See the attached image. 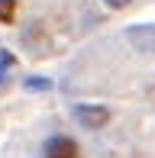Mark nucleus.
Instances as JSON below:
<instances>
[{"instance_id":"423d86ee","label":"nucleus","mask_w":155,"mask_h":158,"mask_svg":"<svg viewBox=\"0 0 155 158\" xmlns=\"http://www.w3.org/2000/svg\"><path fill=\"white\" fill-rule=\"evenodd\" d=\"M129 0H107V6H126Z\"/></svg>"},{"instance_id":"f257e3e1","label":"nucleus","mask_w":155,"mask_h":158,"mask_svg":"<svg viewBox=\"0 0 155 158\" xmlns=\"http://www.w3.org/2000/svg\"><path fill=\"white\" fill-rule=\"evenodd\" d=\"M74 116H78V123H81V126L100 129V126H107L110 110H107V106H97V103H81V106H74Z\"/></svg>"},{"instance_id":"7ed1b4c3","label":"nucleus","mask_w":155,"mask_h":158,"mask_svg":"<svg viewBox=\"0 0 155 158\" xmlns=\"http://www.w3.org/2000/svg\"><path fill=\"white\" fill-rule=\"evenodd\" d=\"M10 68H13V55L6 52V48H0V84L6 81V74H10Z\"/></svg>"},{"instance_id":"20e7f679","label":"nucleus","mask_w":155,"mask_h":158,"mask_svg":"<svg viewBox=\"0 0 155 158\" xmlns=\"http://www.w3.org/2000/svg\"><path fill=\"white\" fill-rule=\"evenodd\" d=\"M16 13V0H0V23H10Z\"/></svg>"},{"instance_id":"f03ea898","label":"nucleus","mask_w":155,"mask_h":158,"mask_svg":"<svg viewBox=\"0 0 155 158\" xmlns=\"http://www.w3.org/2000/svg\"><path fill=\"white\" fill-rule=\"evenodd\" d=\"M45 158H78V145L68 135H52L45 142Z\"/></svg>"},{"instance_id":"39448f33","label":"nucleus","mask_w":155,"mask_h":158,"mask_svg":"<svg viewBox=\"0 0 155 158\" xmlns=\"http://www.w3.org/2000/svg\"><path fill=\"white\" fill-rule=\"evenodd\" d=\"M26 87L29 90H52V81H45V77H29Z\"/></svg>"}]
</instances>
